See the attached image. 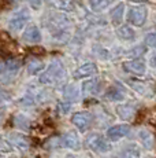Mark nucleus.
I'll use <instances>...</instances> for the list:
<instances>
[{"mask_svg": "<svg viewBox=\"0 0 156 158\" xmlns=\"http://www.w3.org/2000/svg\"><path fill=\"white\" fill-rule=\"evenodd\" d=\"M64 74H66L64 66L62 65V62L55 60V62L51 63L47 70L40 76V83L41 84H53V83H56V81L62 80V78L64 77Z\"/></svg>", "mask_w": 156, "mask_h": 158, "instance_id": "1", "label": "nucleus"}, {"mask_svg": "<svg viewBox=\"0 0 156 158\" xmlns=\"http://www.w3.org/2000/svg\"><path fill=\"white\" fill-rule=\"evenodd\" d=\"M146 17H148V10H146L144 6H136V7H131L127 13V22L133 26H142L146 22Z\"/></svg>", "mask_w": 156, "mask_h": 158, "instance_id": "2", "label": "nucleus"}, {"mask_svg": "<svg viewBox=\"0 0 156 158\" xmlns=\"http://www.w3.org/2000/svg\"><path fill=\"white\" fill-rule=\"evenodd\" d=\"M29 19H30V14H29L28 10L18 11L10 19V22H8V29H10L11 32H18V30L25 28L26 23L29 22Z\"/></svg>", "mask_w": 156, "mask_h": 158, "instance_id": "3", "label": "nucleus"}, {"mask_svg": "<svg viewBox=\"0 0 156 158\" xmlns=\"http://www.w3.org/2000/svg\"><path fill=\"white\" fill-rule=\"evenodd\" d=\"M71 123L81 131H86L92 124V115L88 111H78L71 115Z\"/></svg>", "mask_w": 156, "mask_h": 158, "instance_id": "4", "label": "nucleus"}, {"mask_svg": "<svg viewBox=\"0 0 156 158\" xmlns=\"http://www.w3.org/2000/svg\"><path fill=\"white\" fill-rule=\"evenodd\" d=\"M123 69L127 73H131V74L142 76L146 70V66H145V62H144V60H141L140 58H137V59H131V60L125 62Z\"/></svg>", "mask_w": 156, "mask_h": 158, "instance_id": "5", "label": "nucleus"}, {"mask_svg": "<svg viewBox=\"0 0 156 158\" xmlns=\"http://www.w3.org/2000/svg\"><path fill=\"white\" fill-rule=\"evenodd\" d=\"M88 144L92 150L97 151V153H106V151H108L111 148L110 142L106 140V139L100 135H93L92 138H89Z\"/></svg>", "mask_w": 156, "mask_h": 158, "instance_id": "6", "label": "nucleus"}, {"mask_svg": "<svg viewBox=\"0 0 156 158\" xmlns=\"http://www.w3.org/2000/svg\"><path fill=\"white\" fill-rule=\"evenodd\" d=\"M96 73H97V66H96L93 62H88V63H84V65H81L80 68L76 69V72H74V78L81 80V78L92 77Z\"/></svg>", "mask_w": 156, "mask_h": 158, "instance_id": "7", "label": "nucleus"}, {"mask_svg": "<svg viewBox=\"0 0 156 158\" xmlns=\"http://www.w3.org/2000/svg\"><path fill=\"white\" fill-rule=\"evenodd\" d=\"M22 39H23V41H26L29 44H37L41 41V32L36 25H30L25 29Z\"/></svg>", "mask_w": 156, "mask_h": 158, "instance_id": "8", "label": "nucleus"}, {"mask_svg": "<svg viewBox=\"0 0 156 158\" xmlns=\"http://www.w3.org/2000/svg\"><path fill=\"white\" fill-rule=\"evenodd\" d=\"M130 132V127L126 125V124H121V125H114L107 131V136L111 140H119L123 136H126Z\"/></svg>", "mask_w": 156, "mask_h": 158, "instance_id": "9", "label": "nucleus"}, {"mask_svg": "<svg viewBox=\"0 0 156 158\" xmlns=\"http://www.w3.org/2000/svg\"><path fill=\"white\" fill-rule=\"evenodd\" d=\"M80 144H81L80 138L77 136L76 132H68V133H66V135H63L60 138V146H63V147L76 150V148L80 147Z\"/></svg>", "mask_w": 156, "mask_h": 158, "instance_id": "10", "label": "nucleus"}, {"mask_svg": "<svg viewBox=\"0 0 156 158\" xmlns=\"http://www.w3.org/2000/svg\"><path fill=\"white\" fill-rule=\"evenodd\" d=\"M10 142L21 151L28 150L29 144H30L29 143V139L26 138L25 135H22V133H11L10 135Z\"/></svg>", "mask_w": 156, "mask_h": 158, "instance_id": "11", "label": "nucleus"}, {"mask_svg": "<svg viewBox=\"0 0 156 158\" xmlns=\"http://www.w3.org/2000/svg\"><path fill=\"white\" fill-rule=\"evenodd\" d=\"M123 14H125V4L123 3H118V4L110 11V18L114 25H119V23L122 22Z\"/></svg>", "mask_w": 156, "mask_h": 158, "instance_id": "12", "label": "nucleus"}, {"mask_svg": "<svg viewBox=\"0 0 156 158\" xmlns=\"http://www.w3.org/2000/svg\"><path fill=\"white\" fill-rule=\"evenodd\" d=\"M116 35H118L119 39H122V40H125V41H131V40H134V37H136L134 30L131 29L129 25L118 26V29H116Z\"/></svg>", "mask_w": 156, "mask_h": 158, "instance_id": "13", "label": "nucleus"}, {"mask_svg": "<svg viewBox=\"0 0 156 158\" xmlns=\"http://www.w3.org/2000/svg\"><path fill=\"white\" fill-rule=\"evenodd\" d=\"M129 85L133 88L134 91H137L141 95H151L149 92V84L146 81L141 80H129Z\"/></svg>", "mask_w": 156, "mask_h": 158, "instance_id": "14", "label": "nucleus"}, {"mask_svg": "<svg viewBox=\"0 0 156 158\" xmlns=\"http://www.w3.org/2000/svg\"><path fill=\"white\" fill-rule=\"evenodd\" d=\"M99 88H100V83L99 80H88L82 84V92L85 95H95L99 92Z\"/></svg>", "mask_w": 156, "mask_h": 158, "instance_id": "15", "label": "nucleus"}, {"mask_svg": "<svg viewBox=\"0 0 156 158\" xmlns=\"http://www.w3.org/2000/svg\"><path fill=\"white\" fill-rule=\"evenodd\" d=\"M114 0H89V7L93 13H101L112 3Z\"/></svg>", "mask_w": 156, "mask_h": 158, "instance_id": "16", "label": "nucleus"}, {"mask_svg": "<svg viewBox=\"0 0 156 158\" xmlns=\"http://www.w3.org/2000/svg\"><path fill=\"white\" fill-rule=\"evenodd\" d=\"M43 69H44L43 60H40V59H30L28 62V73H29V74L36 76V74H38L40 72H43Z\"/></svg>", "mask_w": 156, "mask_h": 158, "instance_id": "17", "label": "nucleus"}, {"mask_svg": "<svg viewBox=\"0 0 156 158\" xmlns=\"http://www.w3.org/2000/svg\"><path fill=\"white\" fill-rule=\"evenodd\" d=\"M106 96L110 99V101H122V99L125 98V94L119 87L114 85V87H111L110 89L107 91Z\"/></svg>", "mask_w": 156, "mask_h": 158, "instance_id": "18", "label": "nucleus"}, {"mask_svg": "<svg viewBox=\"0 0 156 158\" xmlns=\"http://www.w3.org/2000/svg\"><path fill=\"white\" fill-rule=\"evenodd\" d=\"M138 138H140V140L142 142V144L145 146L146 148L152 147V144H154V138H152V133L149 132V131H145V129L140 131Z\"/></svg>", "mask_w": 156, "mask_h": 158, "instance_id": "19", "label": "nucleus"}, {"mask_svg": "<svg viewBox=\"0 0 156 158\" xmlns=\"http://www.w3.org/2000/svg\"><path fill=\"white\" fill-rule=\"evenodd\" d=\"M63 95H64V98L68 102L76 101L78 98V88L76 85H67L64 88V91H63Z\"/></svg>", "mask_w": 156, "mask_h": 158, "instance_id": "20", "label": "nucleus"}, {"mask_svg": "<svg viewBox=\"0 0 156 158\" xmlns=\"http://www.w3.org/2000/svg\"><path fill=\"white\" fill-rule=\"evenodd\" d=\"M116 111H118L119 117H122L123 120H130L134 115V109L130 107V106H119L116 109Z\"/></svg>", "mask_w": 156, "mask_h": 158, "instance_id": "21", "label": "nucleus"}, {"mask_svg": "<svg viewBox=\"0 0 156 158\" xmlns=\"http://www.w3.org/2000/svg\"><path fill=\"white\" fill-rule=\"evenodd\" d=\"M21 60L19 59H15V58H10V59H7L4 62V68L7 69L8 72H13V73H15L18 69L21 68Z\"/></svg>", "mask_w": 156, "mask_h": 158, "instance_id": "22", "label": "nucleus"}, {"mask_svg": "<svg viewBox=\"0 0 156 158\" xmlns=\"http://www.w3.org/2000/svg\"><path fill=\"white\" fill-rule=\"evenodd\" d=\"M123 158H140V150L136 146H129L123 150Z\"/></svg>", "mask_w": 156, "mask_h": 158, "instance_id": "23", "label": "nucleus"}, {"mask_svg": "<svg viewBox=\"0 0 156 158\" xmlns=\"http://www.w3.org/2000/svg\"><path fill=\"white\" fill-rule=\"evenodd\" d=\"M59 8L64 11H73L76 8V2L74 0H59L58 3Z\"/></svg>", "mask_w": 156, "mask_h": 158, "instance_id": "24", "label": "nucleus"}, {"mask_svg": "<svg viewBox=\"0 0 156 158\" xmlns=\"http://www.w3.org/2000/svg\"><path fill=\"white\" fill-rule=\"evenodd\" d=\"M144 52H145V48H144L142 45H138V47H134V48H131V51H130V52H129V56H133L134 59H137V58L141 56Z\"/></svg>", "mask_w": 156, "mask_h": 158, "instance_id": "25", "label": "nucleus"}, {"mask_svg": "<svg viewBox=\"0 0 156 158\" xmlns=\"http://www.w3.org/2000/svg\"><path fill=\"white\" fill-rule=\"evenodd\" d=\"M145 44L151 48H156V33H148L145 36Z\"/></svg>", "mask_w": 156, "mask_h": 158, "instance_id": "26", "label": "nucleus"}, {"mask_svg": "<svg viewBox=\"0 0 156 158\" xmlns=\"http://www.w3.org/2000/svg\"><path fill=\"white\" fill-rule=\"evenodd\" d=\"M11 151V144L6 139L0 138V153H10Z\"/></svg>", "mask_w": 156, "mask_h": 158, "instance_id": "27", "label": "nucleus"}, {"mask_svg": "<svg viewBox=\"0 0 156 158\" xmlns=\"http://www.w3.org/2000/svg\"><path fill=\"white\" fill-rule=\"evenodd\" d=\"M59 113H62V114H67L68 111H70V107H71V105H70V102H60L59 103Z\"/></svg>", "mask_w": 156, "mask_h": 158, "instance_id": "28", "label": "nucleus"}, {"mask_svg": "<svg viewBox=\"0 0 156 158\" xmlns=\"http://www.w3.org/2000/svg\"><path fill=\"white\" fill-rule=\"evenodd\" d=\"M15 124L19 128H25V127H28V120H26L23 115H18L15 120Z\"/></svg>", "mask_w": 156, "mask_h": 158, "instance_id": "29", "label": "nucleus"}, {"mask_svg": "<svg viewBox=\"0 0 156 158\" xmlns=\"http://www.w3.org/2000/svg\"><path fill=\"white\" fill-rule=\"evenodd\" d=\"M28 3L33 10H40L41 4H43V0H28Z\"/></svg>", "mask_w": 156, "mask_h": 158, "instance_id": "30", "label": "nucleus"}, {"mask_svg": "<svg viewBox=\"0 0 156 158\" xmlns=\"http://www.w3.org/2000/svg\"><path fill=\"white\" fill-rule=\"evenodd\" d=\"M151 66H152V68H155V69H156V52L151 56Z\"/></svg>", "mask_w": 156, "mask_h": 158, "instance_id": "31", "label": "nucleus"}, {"mask_svg": "<svg viewBox=\"0 0 156 158\" xmlns=\"http://www.w3.org/2000/svg\"><path fill=\"white\" fill-rule=\"evenodd\" d=\"M130 2H133V3H146L148 0H130Z\"/></svg>", "mask_w": 156, "mask_h": 158, "instance_id": "32", "label": "nucleus"}, {"mask_svg": "<svg viewBox=\"0 0 156 158\" xmlns=\"http://www.w3.org/2000/svg\"><path fill=\"white\" fill-rule=\"evenodd\" d=\"M2 3H3V0H0V6H2Z\"/></svg>", "mask_w": 156, "mask_h": 158, "instance_id": "33", "label": "nucleus"}]
</instances>
